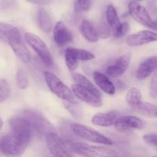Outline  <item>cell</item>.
Wrapping results in <instances>:
<instances>
[{
	"label": "cell",
	"mask_w": 157,
	"mask_h": 157,
	"mask_svg": "<svg viewBox=\"0 0 157 157\" xmlns=\"http://www.w3.org/2000/svg\"><path fill=\"white\" fill-rule=\"evenodd\" d=\"M46 145L54 156H73L74 153L71 149L70 143L62 138L56 132H51L46 135Z\"/></svg>",
	"instance_id": "277c9868"
},
{
	"label": "cell",
	"mask_w": 157,
	"mask_h": 157,
	"mask_svg": "<svg viewBox=\"0 0 157 157\" xmlns=\"http://www.w3.org/2000/svg\"><path fill=\"white\" fill-rule=\"evenodd\" d=\"M80 32L85 38L90 42H96L98 41V33L96 29L88 20H84L80 25Z\"/></svg>",
	"instance_id": "ffe728a7"
},
{
	"label": "cell",
	"mask_w": 157,
	"mask_h": 157,
	"mask_svg": "<svg viewBox=\"0 0 157 157\" xmlns=\"http://www.w3.org/2000/svg\"><path fill=\"white\" fill-rule=\"evenodd\" d=\"M2 125H3V122H2V120L1 119V117H0V129L2 127Z\"/></svg>",
	"instance_id": "74e56055"
},
{
	"label": "cell",
	"mask_w": 157,
	"mask_h": 157,
	"mask_svg": "<svg viewBox=\"0 0 157 157\" xmlns=\"http://www.w3.org/2000/svg\"><path fill=\"white\" fill-rule=\"evenodd\" d=\"M11 94V88L7 81L0 80V104L9 98Z\"/></svg>",
	"instance_id": "f1b7e54d"
},
{
	"label": "cell",
	"mask_w": 157,
	"mask_h": 157,
	"mask_svg": "<svg viewBox=\"0 0 157 157\" xmlns=\"http://www.w3.org/2000/svg\"><path fill=\"white\" fill-rule=\"evenodd\" d=\"M157 70V55L148 58L140 64L135 73L139 80H143Z\"/></svg>",
	"instance_id": "2e32d148"
},
{
	"label": "cell",
	"mask_w": 157,
	"mask_h": 157,
	"mask_svg": "<svg viewBox=\"0 0 157 157\" xmlns=\"http://www.w3.org/2000/svg\"><path fill=\"white\" fill-rule=\"evenodd\" d=\"M149 94L152 98H157V71L151 79L149 85Z\"/></svg>",
	"instance_id": "836d02e7"
},
{
	"label": "cell",
	"mask_w": 157,
	"mask_h": 157,
	"mask_svg": "<svg viewBox=\"0 0 157 157\" xmlns=\"http://www.w3.org/2000/svg\"><path fill=\"white\" fill-rule=\"evenodd\" d=\"M154 41H157V33L149 30L140 31L126 38V43L131 47H137Z\"/></svg>",
	"instance_id": "8fae6325"
},
{
	"label": "cell",
	"mask_w": 157,
	"mask_h": 157,
	"mask_svg": "<svg viewBox=\"0 0 157 157\" xmlns=\"http://www.w3.org/2000/svg\"><path fill=\"white\" fill-rule=\"evenodd\" d=\"M32 4L38 5V6H48L51 4L54 0H26Z\"/></svg>",
	"instance_id": "8d00e7d4"
},
{
	"label": "cell",
	"mask_w": 157,
	"mask_h": 157,
	"mask_svg": "<svg viewBox=\"0 0 157 157\" xmlns=\"http://www.w3.org/2000/svg\"><path fill=\"white\" fill-rule=\"evenodd\" d=\"M69 49L78 61L79 60H81V61H91V60L95 58V55L91 52H88V51L75 48H69Z\"/></svg>",
	"instance_id": "83f0119b"
},
{
	"label": "cell",
	"mask_w": 157,
	"mask_h": 157,
	"mask_svg": "<svg viewBox=\"0 0 157 157\" xmlns=\"http://www.w3.org/2000/svg\"><path fill=\"white\" fill-rule=\"evenodd\" d=\"M54 40L59 47H63L72 40V35L62 21H58L53 30Z\"/></svg>",
	"instance_id": "9a60e30c"
},
{
	"label": "cell",
	"mask_w": 157,
	"mask_h": 157,
	"mask_svg": "<svg viewBox=\"0 0 157 157\" xmlns=\"http://www.w3.org/2000/svg\"><path fill=\"white\" fill-rule=\"evenodd\" d=\"M16 2L15 0H1L0 1V12H8L15 8Z\"/></svg>",
	"instance_id": "d6a6232c"
},
{
	"label": "cell",
	"mask_w": 157,
	"mask_h": 157,
	"mask_svg": "<svg viewBox=\"0 0 157 157\" xmlns=\"http://www.w3.org/2000/svg\"><path fill=\"white\" fill-rule=\"evenodd\" d=\"M145 123L139 118L134 116L119 117L114 126L120 132H125L129 130H140L145 127Z\"/></svg>",
	"instance_id": "4fadbf2b"
},
{
	"label": "cell",
	"mask_w": 157,
	"mask_h": 157,
	"mask_svg": "<svg viewBox=\"0 0 157 157\" xmlns=\"http://www.w3.org/2000/svg\"><path fill=\"white\" fill-rule=\"evenodd\" d=\"M1 153H2V152H1V150H0V154H1Z\"/></svg>",
	"instance_id": "60d3db41"
},
{
	"label": "cell",
	"mask_w": 157,
	"mask_h": 157,
	"mask_svg": "<svg viewBox=\"0 0 157 157\" xmlns=\"http://www.w3.org/2000/svg\"><path fill=\"white\" fill-rule=\"evenodd\" d=\"M66 63L68 68L71 71H74L78 67V60L75 58V55L72 54L69 48H68L66 51Z\"/></svg>",
	"instance_id": "4316f807"
},
{
	"label": "cell",
	"mask_w": 157,
	"mask_h": 157,
	"mask_svg": "<svg viewBox=\"0 0 157 157\" xmlns=\"http://www.w3.org/2000/svg\"><path fill=\"white\" fill-rule=\"evenodd\" d=\"M133 110L143 116L146 117H157V107L154 104H151V103L141 101Z\"/></svg>",
	"instance_id": "44dd1931"
},
{
	"label": "cell",
	"mask_w": 157,
	"mask_h": 157,
	"mask_svg": "<svg viewBox=\"0 0 157 157\" xmlns=\"http://www.w3.org/2000/svg\"><path fill=\"white\" fill-rule=\"evenodd\" d=\"M155 23H156V24H157V18H156V19H155Z\"/></svg>",
	"instance_id": "ab89813d"
},
{
	"label": "cell",
	"mask_w": 157,
	"mask_h": 157,
	"mask_svg": "<svg viewBox=\"0 0 157 157\" xmlns=\"http://www.w3.org/2000/svg\"><path fill=\"white\" fill-rule=\"evenodd\" d=\"M17 29L16 27L12 25L0 22V39L7 42L9 37Z\"/></svg>",
	"instance_id": "484cf974"
},
{
	"label": "cell",
	"mask_w": 157,
	"mask_h": 157,
	"mask_svg": "<svg viewBox=\"0 0 157 157\" xmlns=\"http://www.w3.org/2000/svg\"><path fill=\"white\" fill-rule=\"evenodd\" d=\"M127 104L132 109H134L142 101V94L137 87H131L126 96Z\"/></svg>",
	"instance_id": "cb8c5ba5"
},
{
	"label": "cell",
	"mask_w": 157,
	"mask_h": 157,
	"mask_svg": "<svg viewBox=\"0 0 157 157\" xmlns=\"http://www.w3.org/2000/svg\"><path fill=\"white\" fill-rule=\"evenodd\" d=\"M120 113L117 111L98 113L92 118V124L100 127H110L114 125L119 118Z\"/></svg>",
	"instance_id": "e0dca14e"
},
{
	"label": "cell",
	"mask_w": 157,
	"mask_h": 157,
	"mask_svg": "<svg viewBox=\"0 0 157 157\" xmlns=\"http://www.w3.org/2000/svg\"><path fill=\"white\" fill-rule=\"evenodd\" d=\"M147 1L148 9L149 12L152 15H155L157 14V1L156 0H146Z\"/></svg>",
	"instance_id": "d590c367"
},
{
	"label": "cell",
	"mask_w": 157,
	"mask_h": 157,
	"mask_svg": "<svg viewBox=\"0 0 157 157\" xmlns=\"http://www.w3.org/2000/svg\"><path fill=\"white\" fill-rule=\"evenodd\" d=\"M38 19L40 28L45 32H49L52 29V21L50 15L44 9H40L38 12Z\"/></svg>",
	"instance_id": "603a6c76"
},
{
	"label": "cell",
	"mask_w": 157,
	"mask_h": 157,
	"mask_svg": "<svg viewBox=\"0 0 157 157\" xmlns=\"http://www.w3.org/2000/svg\"><path fill=\"white\" fill-rule=\"evenodd\" d=\"M143 138L146 144L157 148V134L149 133V134L144 135Z\"/></svg>",
	"instance_id": "e575fe53"
},
{
	"label": "cell",
	"mask_w": 157,
	"mask_h": 157,
	"mask_svg": "<svg viewBox=\"0 0 157 157\" xmlns=\"http://www.w3.org/2000/svg\"><path fill=\"white\" fill-rule=\"evenodd\" d=\"M129 12L131 16L139 24L148 29L157 31V24L152 19L146 8L140 6L138 2L132 1L129 4Z\"/></svg>",
	"instance_id": "ba28073f"
},
{
	"label": "cell",
	"mask_w": 157,
	"mask_h": 157,
	"mask_svg": "<svg viewBox=\"0 0 157 157\" xmlns=\"http://www.w3.org/2000/svg\"><path fill=\"white\" fill-rule=\"evenodd\" d=\"M6 43L10 45L15 55L22 62L25 63V64L30 62V53L26 45L23 44L22 41L21 33L18 29L9 37Z\"/></svg>",
	"instance_id": "9c48e42d"
},
{
	"label": "cell",
	"mask_w": 157,
	"mask_h": 157,
	"mask_svg": "<svg viewBox=\"0 0 157 157\" xmlns=\"http://www.w3.org/2000/svg\"><path fill=\"white\" fill-rule=\"evenodd\" d=\"M93 78L95 84L105 93L109 95H113L115 93V86L112 84V81L108 78L107 76L100 72L95 71L93 74Z\"/></svg>",
	"instance_id": "ac0fdd59"
},
{
	"label": "cell",
	"mask_w": 157,
	"mask_h": 157,
	"mask_svg": "<svg viewBox=\"0 0 157 157\" xmlns=\"http://www.w3.org/2000/svg\"><path fill=\"white\" fill-rule=\"evenodd\" d=\"M106 20L113 32L114 36L116 38L123 23L120 21L116 10L112 6H109L106 10Z\"/></svg>",
	"instance_id": "d6986e66"
},
{
	"label": "cell",
	"mask_w": 157,
	"mask_h": 157,
	"mask_svg": "<svg viewBox=\"0 0 157 157\" xmlns=\"http://www.w3.org/2000/svg\"><path fill=\"white\" fill-rule=\"evenodd\" d=\"M71 129L77 137L86 140L95 144H104V145H112V142L109 138L103 136L96 130L89 128V127H86L85 125L73 124L71 125Z\"/></svg>",
	"instance_id": "8992f818"
},
{
	"label": "cell",
	"mask_w": 157,
	"mask_h": 157,
	"mask_svg": "<svg viewBox=\"0 0 157 157\" xmlns=\"http://www.w3.org/2000/svg\"><path fill=\"white\" fill-rule=\"evenodd\" d=\"M44 76L48 87L54 94L65 101L75 104H78V101L72 90L58 77L48 71L45 72Z\"/></svg>",
	"instance_id": "3957f363"
},
{
	"label": "cell",
	"mask_w": 157,
	"mask_h": 157,
	"mask_svg": "<svg viewBox=\"0 0 157 157\" xmlns=\"http://www.w3.org/2000/svg\"><path fill=\"white\" fill-rule=\"evenodd\" d=\"M16 81L17 85L20 89L27 88L28 85H29V80H28V77L26 72L22 69H18L17 71Z\"/></svg>",
	"instance_id": "f546056e"
},
{
	"label": "cell",
	"mask_w": 157,
	"mask_h": 157,
	"mask_svg": "<svg viewBox=\"0 0 157 157\" xmlns=\"http://www.w3.org/2000/svg\"><path fill=\"white\" fill-rule=\"evenodd\" d=\"M9 125L12 128V131L32 137V133L34 132L33 130L29 121L23 118L22 117L18 114L12 117L9 120Z\"/></svg>",
	"instance_id": "5bb4252c"
},
{
	"label": "cell",
	"mask_w": 157,
	"mask_h": 157,
	"mask_svg": "<svg viewBox=\"0 0 157 157\" xmlns=\"http://www.w3.org/2000/svg\"><path fill=\"white\" fill-rule=\"evenodd\" d=\"M71 149L76 154L84 156H115L116 152L106 147L91 146L84 143H71Z\"/></svg>",
	"instance_id": "5b68a950"
},
{
	"label": "cell",
	"mask_w": 157,
	"mask_h": 157,
	"mask_svg": "<svg viewBox=\"0 0 157 157\" xmlns=\"http://www.w3.org/2000/svg\"><path fill=\"white\" fill-rule=\"evenodd\" d=\"M72 90L74 95L77 98L84 101L86 104L95 107H99L103 106V101L100 97L91 90L81 87L78 84H73L72 86Z\"/></svg>",
	"instance_id": "30bf717a"
},
{
	"label": "cell",
	"mask_w": 157,
	"mask_h": 157,
	"mask_svg": "<svg viewBox=\"0 0 157 157\" xmlns=\"http://www.w3.org/2000/svg\"><path fill=\"white\" fill-rule=\"evenodd\" d=\"M31 137L12 131L3 136L0 142V150L6 156H20L26 150Z\"/></svg>",
	"instance_id": "6da1fadb"
},
{
	"label": "cell",
	"mask_w": 157,
	"mask_h": 157,
	"mask_svg": "<svg viewBox=\"0 0 157 157\" xmlns=\"http://www.w3.org/2000/svg\"><path fill=\"white\" fill-rule=\"evenodd\" d=\"M135 1H137V2H141V1H143V0H135Z\"/></svg>",
	"instance_id": "f35d334b"
},
{
	"label": "cell",
	"mask_w": 157,
	"mask_h": 157,
	"mask_svg": "<svg viewBox=\"0 0 157 157\" xmlns=\"http://www.w3.org/2000/svg\"><path fill=\"white\" fill-rule=\"evenodd\" d=\"M18 115L27 120L33 131L36 132L38 134L46 136L51 132H55L54 126L38 112L26 109L21 110Z\"/></svg>",
	"instance_id": "7a4b0ae2"
},
{
	"label": "cell",
	"mask_w": 157,
	"mask_h": 157,
	"mask_svg": "<svg viewBox=\"0 0 157 157\" xmlns=\"http://www.w3.org/2000/svg\"><path fill=\"white\" fill-rule=\"evenodd\" d=\"M65 107L68 110V111L76 119H81L82 117V113L81 110H79V108L75 107V104H72V103H69L68 101H65L63 103Z\"/></svg>",
	"instance_id": "1f68e13d"
},
{
	"label": "cell",
	"mask_w": 157,
	"mask_h": 157,
	"mask_svg": "<svg viewBox=\"0 0 157 157\" xmlns=\"http://www.w3.org/2000/svg\"><path fill=\"white\" fill-rule=\"evenodd\" d=\"M72 79L75 81V82L77 84L80 85L81 87L88 89V90H91V91L93 92L94 94H97L98 96L101 97V93L99 92V90L95 87V85H94L87 78L83 76L81 74L78 73H72Z\"/></svg>",
	"instance_id": "7402d4cb"
},
{
	"label": "cell",
	"mask_w": 157,
	"mask_h": 157,
	"mask_svg": "<svg viewBox=\"0 0 157 157\" xmlns=\"http://www.w3.org/2000/svg\"><path fill=\"white\" fill-rule=\"evenodd\" d=\"M131 61V55L127 53L119 57L115 64L109 66L106 68V73L109 77L112 78H116L122 76L126 72L129 67V63Z\"/></svg>",
	"instance_id": "7c38bea8"
},
{
	"label": "cell",
	"mask_w": 157,
	"mask_h": 157,
	"mask_svg": "<svg viewBox=\"0 0 157 157\" xmlns=\"http://www.w3.org/2000/svg\"><path fill=\"white\" fill-rule=\"evenodd\" d=\"M111 28L108 23L107 20H105L104 18H102L98 23L96 27L97 33L98 36L101 38H109L111 33Z\"/></svg>",
	"instance_id": "d4e9b609"
},
{
	"label": "cell",
	"mask_w": 157,
	"mask_h": 157,
	"mask_svg": "<svg viewBox=\"0 0 157 157\" xmlns=\"http://www.w3.org/2000/svg\"><path fill=\"white\" fill-rule=\"evenodd\" d=\"M91 7V0H76L74 6L75 12H80L88 11Z\"/></svg>",
	"instance_id": "4dcf8cb0"
},
{
	"label": "cell",
	"mask_w": 157,
	"mask_h": 157,
	"mask_svg": "<svg viewBox=\"0 0 157 157\" xmlns=\"http://www.w3.org/2000/svg\"><path fill=\"white\" fill-rule=\"evenodd\" d=\"M25 39L27 41L28 44L32 47V48L36 52L37 55L39 56V58L46 65H52L53 61H52L50 52L46 43L39 37L32 32H26L25 34Z\"/></svg>",
	"instance_id": "52a82bcc"
}]
</instances>
